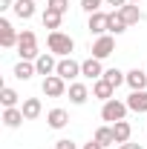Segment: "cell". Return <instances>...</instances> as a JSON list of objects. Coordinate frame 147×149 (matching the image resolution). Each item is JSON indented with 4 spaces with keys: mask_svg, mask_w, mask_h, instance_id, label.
Segmentation results:
<instances>
[{
    "mask_svg": "<svg viewBox=\"0 0 147 149\" xmlns=\"http://www.w3.org/2000/svg\"><path fill=\"white\" fill-rule=\"evenodd\" d=\"M18 32L12 29V23L9 20H0V46L3 49H12V46H18Z\"/></svg>",
    "mask_w": 147,
    "mask_h": 149,
    "instance_id": "9",
    "label": "cell"
},
{
    "mask_svg": "<svg viewBox=\"0 0 147 149\" xmlns=\"http://www.w3.org/2000/svg\"><path fill=\"white\" fill-rule=\"evenodd\" d=\"M9 6H15V0H0V9H9Z\"/></svg>",
    "mask_w": 147,
    "mask_h": 149,
    "instance_id": "33",
    "label": "cell"
},
{
    "mask_svg": "<svg viewBox=\"0 0 147 149\" xmlns=\"http://www.w3.org/2000/svg\"><path fill=\"white\" fill-rule=\"evenodd\" d=\"M112 95H115V86L107 83L104 77L92 83V97H98V100H112Z\"/></svg>",
    "mask_w": 147,
    "mask_h": 149,
    "instance_id": "12",
    "label": "cell"
},
{
    "mask_svg": "<svg viewBox=\"0 0 147 149\" xmlns=\"http://www.w3.org/2000/svg\"><path fill=\"white\" fill-rule=\"evenodd\" d=\"M127 103H121V100H104V106H101V118L104 120H110V123H115V120H124L127 118Z\"/></svg>",
    "mask_w": 147,
    "mask_h": 149,
    "instance_id": "3",
    "label": "cell"
},
{
    "mask_svg": "<svg viewBox=\"0 0 147 149\" xmlns=\"http://www.w3.org/2000/svg\"><path fill=\"white\" fill-rule=\"evenodd\" d=\"M118 15L127 20V26H133V23H139V20L144 17V15H141V9H139V3H127V6H121V9H118Z\"/></svg>",
    "mask_w": 147,
    "mask_h": 149,
    "instance_id": "16",
    "label": "cell"
},
{
    "mask_svg": "<svg viewBox=\"0 0 147 149\" xmlns=\"http://www.w3.org/2000/svg\"><path fill=\"white\" fill-rule=\"evenodd\" d=\"M18 92L12 89V86H3L0 89V103H3V109H12V106H18Z\"/></svg>",
    "mask_w": 147,
    "mask_h": 149,
    "instance_id": "23",
    "label": "cell"
},
{
    "mask_svg": "<svg viewBox=\"0 0 147 149\" xmlns=\"http://www.w3.org/2000/svg\"><path fill=\"white\" fill-rule=\"evenodd\" d=\"M46 9H52V12H58V15H66L69 0H46Z\"/></svg>",
    "mask_w": 147,
    "mask_h": 149,
    "instance_id": "27",
    "label": "cell"
},
{
    "mask_svg": "<svg viewBox=\"0 0 147 149\" xmlns=\"http://www.w3.org/2000/svg\"><path fill=\"white\" fill-rule=\"evenodd\" d=\"M118 149H141V146H139V143H130V141H127V143H118Z\"/></svg>",
    "mask_w": 147,
    "mask_h": 149,
    "instance_id": "32",
    "label": "cell"
},
{
    "mask_svg": "<svg viewBox=\"0 0 147 149\" xmlns=\"http://www.w3.org/2000/svg\"><path fill=\"white\" fill-rule=\"evenodd\" d=\"M55 74H58V77H64V80H75V77L81 74V63H75L72 57H61Z\"/></svg>",
    "mask_w": 147,
    "mask_h": 149,
    "instance_id": "6",
    "label": "cell"
},
{
    "mask_svg": "<svg viewBox=\"0 0 147 149\" xmlns=\"http://www.w3.org/2000/svg\"><path fill=\"white\" fill-rule=\"evenodd\" d=\"M130 0H107V6H115V12H118V9H121V6H127Z\"/></svg>",
    "mask_w": 147,
    "mask_h": 149,
    "instance_id": "30",
    "label": "cell"
},
{
    "mask_svg": "<svg viewBox=\"0 0 147 149\" xmlns=\"http://www.w3.org/2000/svg\"><path fill=\"white\" fill-rule=\"evenodd\" d=\"M130 3H141V0H130Z\"/></svg>",
    "mask_w": 147,
    "mask_h": 149,
    "instance_id": "34",
    "label": "cell"
},
{
    "mask_svg": "<svg viewBox=\"0 0 147 149\" xmlns=\"http://www.w3.org/2000/svg\"><path fill=\"white\" fill-rule=\"evenodd\" d=\"M121 32H127V20L121 17L118 12H110V17H107V35H121Z\"/></svg>",
    "mask_w": 147,
    "mask_h": 149,
    "instance_id": "17",
    "label": "cell"
},
{
    "mask_svg": "<svg viewBox=\"0 0 147 149\" xmlns=\"http://www.w3.org/2000/svg\"><path fill=\"white\" fill-rule=\"evenodd\" d=\"M81 74H84L87 80H101V77H104L101 60H98V57H87V60L81 63Z\"/></svg>",
    "mask_w": 147,
    "mask_h": 149,
    "instance_id": "7",
    "label": "cell"
},
{
    "mask_svg": "<svg viewBox=\"0 0 147 149\" xmlns=\"http://www.w3.org/2000/svg\"><path fill=\"white\" fill-rule=\"evenodd\" d=\"M61 17H64V15H58V12H52V9H46V12H43V26H46V29H52V32H58V26H61Z\"/></svg>",
    "mask_w": 147,
    "mask_h": 149,
    "instance_id": "26",
    "label": "cell"
},
{
    "mask_svg": "<svg viewBox=\"0 0 147 149\" xmlns=\"http://www.w3.org/2000/svg\"><path fill=\"white\" fill-rule=\"evenodd\" d=\"M112 135H115V143H127L130 135H133V126H130L127 120H115L112 123Z\"/></svg>",
    "mask_w": 147,
    "mask_h": 149,
    "instance_id": "21",
    "label": "cell"
},
{
    "mask_svg": "<svg viewBox=\"0 0 147 149\" xmlns=\"http://www.w3.org/2000/svg\"><path fill=\"white\" fill-rule=\"evenodd\" d=\"M35 69H37V74H43V77H49V74H55V69H58V60L52 57V52H43V55L35 60Z\"/></svg>",
    "mask_w": 147,
    "mask_h": 149,
    "instance_id": "8",
    "label": "cell"
},
{
    "mask_svg": "<svg viewBox=\"0 0 147 149\" xmlns=\"http://www.w3.org/2000/svg\"><path fill=\"white\" fill-rule=\"evenodd\" d=\"M107 17H110V15H107V12H92L90 15V23H87V29H90L92 35H107Z\"/></svg>",
    "mask_w": 147,
    "mask_h": 149,
    "instance_id": "10",
    "label": "cell"
},
{
    "mask_svg": "<svg viewBox=\"0 0 147 149\" xmlns=\"http://www.w3.org/2000/svg\"><path fill=\"white\" fill-rule=\"evenodd\" d=\"M18 55H20V60H37V57H40L35 32H29V29L20 32V37H18Z\"/></svg>",
    "mask_w": 147,
    "mask_h": 149,
    "instance_id": "2",
    "label": "cell"
},
{
    "mask_svg": "<svg viewBox=\"0 0 147 149\" xmlns=\"http://www.w3.org/2000/svg\"><path fill=\"white\" fill-rule=\"evenodd\" d=\"M20 112H23V118H26V120H35V118H40V112H43V106H40V97H26V100H23V106H20Z\"/></svg>",
    "mask_w": 147,
    "mask_h": 149,
    "instance_id": "13",
    "label": "cell"
},
{
    "mask_svg": "<svg viewBox=\"0 0 147 149\" xmlns=\"http://www.w3.org/2000/svg\"><path fill=\"white\" fill-rule=\"evenodd\" d=\"M87 97H90V89L84 86V83H69V100H72L75 106H84L87 103Z\"/></svg>",
    "mask_w": 147,
    "mask_h": 149,
    "instance_id": "14",
    "label": "cell"
},
{
    "mask_svg": "<svg viewBox=\"0 0 147 149\" xmlns=\"http://www.w3.org/2000/svg\"><path fill=\"white\" fill-rule=\"evenodd\" d=\"M104 80H107V83H112V86L118 89L121 83H127V74L121 72V69H104Z\"/></svg>",
    "mask_w": 147,
    "mask_h": 149,
    "instance_id": "25",
    "label": "cell"
},
{
    "mask_svg": "<svg viewBox=\"0 0 147 149\" xmlns=\"http://www.w3.org/2000/svg\"><path fill=\"white\" fill-rule=\"evenodd\" d=\"M104 3H107V0H81V9H84L87 15H92V12H101Z\"/></svg>",
    "mask_w": 147,
    "mask_h": 149,
    "instance_id": "28",
    "label": "cell"
},
{
    "mask_svg": "<svg viewBox=\"0 0 147 149\" xmlns=\"http://www.w3.org/2000/svg\"><path fill=\"white\" fill-rule=\"evenodd\" d=\"M95 141H98L101 146H112V143H115L112 126H98V129H95Z\"/></svg>",
    "mask_w": 147,
    "mask_h": 149,
    "instance_id": "24",
    "label": "cell"
},
{
    "mask_svg": "<svg viewBox=\"0 0 147 149\" xmlns=\"http://www.w3.org/2000/svg\"><path fill=\"white\" fill-rule=\"evenodd\" d=\"M35 3L37 0H18L12 9H15V15L20 20H29V17H35Z\"/></svg>",
    "mask_w": 147,
    "mask_h": 149,
    "instance_id": "18",
    "label": "cell"
},
{
    "mask_svg": "<svg viewBox=\"0 0 147 149\" xmlns=\"http://www.w3.org/2000/svg\"><path fill=\"white\" fill-rule=\"evenodd\" d=\"M127 106L133 112H147V89H141V92H130V97H127Z\"/></svg>",
    "mask_w": 147,
    "mask_h": 149,
    "instance_id": "15",
    "label": "cell"
},
{
    "mask_svg": "<svg viewBox=\"0 0 147 149\" xmlns=\"http://www.w3.org/2000/svg\"><path fill=\"white\" fill-rule=\"evenodd\" d=\"M55 149H78V143L75 141H69V138H64V141H58Z\"/></svg>",
    "mask_w": 147,
    "mask_h": 149,
    "instance_id": "29",
    "label": "cell"
},
{
    "mask_svg": "<svg viewBox=\"0 0 147 149\" xmlns=\"http://www.w3.org/2000/svg\"><path fill=\"white\" fill-rule=\"evenodd\" d=\"M46 46H49V52H52V55L69 57V55H72V49H75V40H72L69 35H64V32H49Z\"/></svg>",
    "mask_w": 147,
    "mask_h": 149,
    "instance_id": "1",
    "label": "cell"
},
{
    "mask_svg": "<svg viewBox=\"0 0 147 149\" xmlns=\"http://www.w3.org/2000/svg\"><path fill=\"white\" fill-rule=\"evenodd\" d=\"M112 52H115V37L112 35H101L95 43H92V57H98V60L110 57Z\"/></svg>",
    "mask_w": 147,
    "mask_h": 149,
    "instance_id": "4",
    "label": "cell"
},
{
    "mask_svg": "<svg viewBox=\"0 0 147 149\" xmlns=\"http://www.w3.org/2000/svg\"><path fill=\"white\" fill-rule=\"evenodd\" d=\"M46 123H49L52 129H64V126L69 123V115L64 109H52V112H46Z\"/></svg>",
    "mask_w": 147,
    "mask_h": 149,
    "instance_id": "19",
    "label": "cell"
},
{
    "mask_svg": "<svg viewBox=\"0 0 147 149\" xmlns=\"http://www.w3.org/2000/svg\"><path fill=\"white\" fill-rule=\"evenodd\" d=\"M81 149H104V146H101V143H98V141H95V138H92L90 143H84V146H81Z\"/></svg>",
    "mask_w": 147,
    "mask_h": 149,
    "instance_id": "31",
    "label": "cell"
},
{
    "mask_svg": "<svg viewBox=\"0 0 147 149\" xmlns=\"http://www.w3.org/2000/svg\"><path fill=\"white\" fill-rule=\"evenodd\" d=\"M32 74H37V69H35L32 60H20L18 66H15V77H18V80H29Z\"/></svg>",
    "mask_w": 147,
    "mask_h": 149,
    "instance_id": "22",
    "label": "cell"
},
{
    "mask_svg": "<svg viewBox=\"0 0 147 149\" xmlns=\"http://www.w3.org/2000/svg\"><path fill=\"white\" fill-rule=\"evenodd\" d=\"M23 120H26V118H23V112H20L18 106H12V109H3V123H6L9 129H18Z\"/></svg>",
    "mask_w": 147,
    "mask_h": 149,
    "instance_id": "20",
    "label": "cell"
},
{
    "mask_svg": "<svg viewBox=\"0 0 147 149\" xmlns=\"http://www.w3.org/2000/svg\"><path fill=\"white\" fill-rule=\"evenodd\" d=\"M43 95L46 97H61V95L66 92V80L64 77H58V74H49V77H43Z\"/></svg>",
    "mask_w": 147,
    "mask_h": 149,
    "instance_id": "5",
    "label": "cell"
},
{
    "mask_svg": "<svg viewBox=\"0 0 147 149\" xmlns=\"http://www.w3.org/2000/svg\"><path fill=\"white\" fill-rule=\"evenodd\" d=\"M127 86L133 89V92L147 89V72H144V69H130V72H127Z\"/></svg>",
    "mask_w": 147,
    "mask_h": 149,
    "instance_id": "11",
    "label": "cell"
}]
</instances>
